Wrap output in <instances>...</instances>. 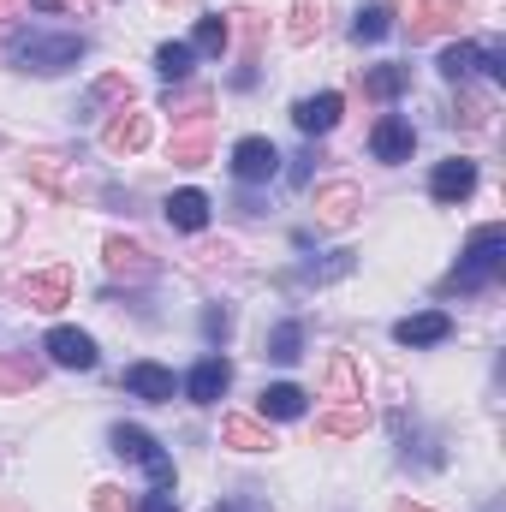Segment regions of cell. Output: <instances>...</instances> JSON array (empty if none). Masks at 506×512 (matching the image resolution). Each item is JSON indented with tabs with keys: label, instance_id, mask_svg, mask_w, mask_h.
I'll use <instances>...</instances> for the list:
<instances>
[{
	"label": "cell",
	"instance_id": "f546056e",
	"mask_svg": "<svg viewBox=\"0 0 506 512\" xmlns=\"http://www.w3.org/2000/svg\"><path fill=\"white\" fill-rule=\"evenodd\" d=\"M352 36H358V42H381V36H393V12H387V6H364V12L352 18Z\"/></svg>",
	"mask_w": 506,
	"mask_h": 512
},
{
	"label": "cell",
	"instance_id": "1f68e13d",
	"mask_svg": "<svg viewBox=\"0 0 506 512\" xmlns=\"http://www.w3.org/2000/svg\"><path fill=\"white\" fill-rule=\"evenodd\" d=\"M233 24H239V36H245V66H256V54H262V30H268V18H262V12H233Z\"/></svg>",
	"mask_w": 506,
	"mask_h": 512
},
{
	"label": "cell",
	"instance_id": "e0dca14e",
	"mask_svg": "<svg viewBox=\"0 0 506 512\" xmlns=\"http://www.w3.org/2000/svg\"><path fill=\"white\" fill-rule=\"evenodd\" d=\"M328 399L334 405H364V376H358V364L346 352L328 358Z\"/></svg>",
	"mask_w": 506,
	"mask_h": 512
},
{
	"label": "cell",
	"instance_id": "e575fe53",
	"mask_svg": "<svg viewBox=\"0 0 506 512\" xmlns=\"http://www.w3.org/2000/svg\"><path fill=\"white\" fill-rule=\"evenodd\" d=\"M96 512H137L126 501V489H114V483H102V489H96Z\"/></svg>",
	"mask_w": 506,
	"mask_h": 512
},
{
	"label": "cell",
	"instance_id": "4316f807",
	"mask_svg": "<svg viewBox=\"0 0 506 512\" xmlns=\"http://www.w3.org/2000/svg\"><path fill=\"white\" fill-rule=\"evenodd\" d=\"M477 42H453V48H441V78H453V84H471V72H477Z\"/></svg>",
	"mask_w": 506,
	"mask_h": 512
},
{
	"label": "cell",
	"instance_id": "cb8c5ba5",
	"mask_svg": "<svg viewBox=\"0 0 506 512\" xmlns=\"http://www.w3.org/2000/svg\"><path fill=\"white\" fill-rule=\"evenodd\" d=\"M322 24H328V0H298V6H292L286 36H292V42H316V36H322Z\"/></svg>",
	"mask_w": 506,
	"mask_h": 512
},
{
	"label": "cell",
	"instance_id": "f1b7e54d",
	"mask_svg": "<svg viewBox=\"0 0 506 512\" xmlns=\"http://www.w3.org/2000/svg\"><path fill=\"white\" fill-rule=\"evenodd\" d=\"M268 358H274V364H298V358H304V328H298V322H280V328L268 334Z\"/></svg>",
	"mask_w": 506,
	"mask_h": 512
},
{
	"label": "cell",
	"instance_id": "9a60e30c",
	"mask_svg": "<svg viewBox=\"0 0 506 512\" xmlns=\"http://www.w3.org/2000/svg\"><path fill=\"white\" fill-rule=\"evenodd\" d=\"M447 334H453L447 310H417V316H405V322L393 328V340H399V346H441Z\"/></svg>",
	"mask_w": 506,
	"mask_h": 512
},
{
	"label": "cell",
	"instance_id": "4fadbf2b",
	"mask_svg": "<svg viewBox=\"0 0 506 512\" xmlns=\"http://www.w3.org/2000/svg\"><path fill=\"white\" fill-rule=\"evenodd\" d=\"M102 256H108V268H114V274H126V280H155V268H161L155 256L137 245V239H120V233L102 245Z\"/></svg>",
	"mask_w": 506,
	"mask_h": 512
},
{
	"label": "cell",
	"instance_id": "44dd1931",
	"mask_svg": "<svg viewBox=\"0 0 506 512\" xmlns=\"http://www.w3.org/2000/svg\"><path fill=\"white\" fill-rule=\"evenodd\" d=\"M227 42H233V24L215 12V18H197V30H191V54H203V60H221L227 54Z\"/></svg>",
	"mask_w": 506,
	"mask_h": 512
},
{
	"label": "cell",
	"instance_id": "2e32d148",
	"mask_svg": "<svg viewBox=\"0 0 506 512\" xmlns=\"http://www.w3.org/2000/svg\"><path fill=\"white\" fill-rule=\"evenodd\" d=\"M173 370H161V364H126V393L137 399H149V405H167L173 399Z\"/></svg>",
	"mask_w": 506,
	"mask_h": 512
},
{
	"label": "cell",
	"instance_id": "d6a6232c",
	"mask_svg": "<svg viewBox=\"0 0 506 512\" xmlns=\"http://www.w3.org/2000/svg\"><path fill=\"white\" fill-rule=\"evenodd\" d=\"M102 102H126V108H131V84H126V78H96V90H90L84 114H96Z\"/></svg>",
	"mask_w": 506,
	"mask_h": 512
},
{
	"label": "cell",
	"instance_id": "7402d4cb",
	"mask_svg": "<svg viewBox=\"0 0 506 512\" xmlns=\"http://www.w3.org/2000/svg\"><path fill=\"white\" fill-rule=\"evenodd\" d=\"M209 155H215V143H209V120H197L191 131L173 137V161H179V167H203Z\"/></svg>",
	"mask_w": 506,
	"mask_h": 512
},
{
	"label": "cell",
	"instance_id": "d4e9b609",
	"mask_svg": "<svg viewBox=\"0 0 506 512\" xmlns=\"http://www.w3.org/2000/svg\"><path fill=\"white\" fill-rule=\"evenodd\" d=\"M364 423H370V411H364V405H340V411H328V417H316V429H322L328 441H346V435H364Z\"/></svg>",
	"mask_w": 506,
	"mask_h": 512
},
{
	"label": "cell",
	"instance_id": "8d00e7d4",
	"mask_svg": "<svg viewBox=\"0 0 506 512\" xmlns=\"http://www.w3.org/2000/svg\"><path fill=\"white\" fill-rule=\"evenodd\" d=\"M477 66H483L489 78H506V48H489V54H477Z\"/></svg>",
	"mask_w": 506,
	"mask_h": 512
},
{
	"label": "cell",
	"instance_id": "74e56055",
	"mask_svg": "<svg viewBox=\"0 0 506 512\" xmlns=\"http://www.w3.org/2000/svg\"><path fill=\"white\" fill-rule=\"evenodd\" d=\"M227 328H233L227 310H209V316H203V334H209V340H227Z\"/></svg>",
	"mask_w": 506,
	"mask_h": 512
},
{
	"label": "cell",
	"instance_id": "ffe728a7",
	"mask_svg": "<svg viewBox=\"0 0 506 512\" xmlns=\"http://www.w3.org/2000/svg\"><path fill=\"white\" fill-rule=\"evenodd\" d=\"M221 441L239 447V453H268V447H274L268 423H256V417H227V423H221Z\"/></svg>",
	"mask_w": 506,
	"mask_h": 512
},
{
	"label": "cell",
	"instance_id": "30bf717a",
	"mask_svg": "<svg viewBox=\"0 0 506 512\" xmlns=\"http://www.w3.org/2000/svg\"><path fill=\"white\" fill-rule=\"evenodd\" d=\"M340 96L334 90H322V96H304V102H292V126L304 131V137H322V131H334L340 126Z\"/></svg>",
	"mask_w": 506,
	"mask_h": 512
},
{
	"label": "cell",
	"instance_id": "f35d334b",
	"mask_svg": "<svg viewBox=\"0 0 506 512\" xmlns=\"http://www.w3.org/2000/svg\"><path fill=\"white\" fill-rule=\"evenodd\" d=\"M72 0H36V12H66Z\"/></svg>",
	"mask_w": 506,
	"mask_h": 512
},
{
	"label": "cell",
	"instance_id": "836d02e7",
	"mask_svg": "<svg viewBox=\"0 0 506 512\" xmlns=\"http://www.w3.org/2000/svg\"><path fill=\"white\" fill-rule=\"evenodd\" d=\"M340 274H352V251H334V262H322V268L310 262L304 268V280H340Z\"/></svg>",
	"mask_w": 506,
	"mask_h": 512
},
{
	"label": "cell",
	"instance_id": "6da1fadb",
	"mask_svg": "<svg viewBox=\"0 0 506 512\" xmlns=\"http://www.w3.org/2000/svg\"><path fill=\"white\" fill-rule=\"evenodd\" d=\"M6 54H12L18 72H42V78H54V72H66V66H78V60L90 54V42L72 36V30H18V36L6 42Z\"/></svg>",
	"mask_w": 506,
	"mask_h": 512
},
{
	"label": "cell",
	"instance_id": "9c48e42d",
	"mask_svg": "<svg viewBox=\"0 0 506 512\" xmlns=\"http://www.w3.org/2000/svg\"><path fill=\"white\" fill-rule=\"evenodd\" d=\"M18 298H24L30 310H60V304L72 298V268H48V274H30V280L18 286Z\"/></svg>",
	"mask_w": 506,
	"mask_h": 512
},
{
	"label": "cell",
	"instance_id": "8fae6325",
	"mask_svg": "<svg viewBox=\"0 0 506 512\" xmlns=\"http://www.w3.org/2000/svg\"><path fill=\"white\" fill-rule=\"evenodd\" d=\"M149 143V114H137V108H120L108 126H102V149L108 155H131V149H143Z\"/></svg>",
	"mask_w": 506,
	"mask_h": 512
},
{
	"label": "cell",
	"instance_id": "83f0119b",
	"mask_svg": "<svg viewBox=\"0 0 506 512\" xmlns=\"http://www.w3.org/2000/svg\"><path fill=\"white\" fill-rule=\"evenodd\" d=\"M42 382V364L24 352V358H0V393H24V387Z\"/></svg>",
	"mask_w": 506,
	"mask_h": 512
},
{
	"label": "cell",
	"instance_id": "d6986e66",
	"mask_svg": "<svg viewBox=\"0 0 506 512\" xmlns=\"http://www.w3.org/2000/svg\"><path fill=\"white\" fill-rule=\"evenodd\" d=\"M262 423L274 417V423H292V417H304V387H292V382H274V387H262Z\"/></svg>",
	"mask_w": 506,
	"mask_h": 512
},
{
	"label": "cell",
	"instance_id": "5bb4252c",
	"mask_svg": "<svg viewBox=\"0 0 506 512\" xmlns=\"http://www.w3.org/2000/svg\"><path fill=\"white\" fill-rule=\"evenodd\" d=\"M429 191H435V203H465L477 191V161H441Z\"/></svg>",
	"mask_w": 506,
	"mask_h": 512
},
{
	"label": "cell",
	"instance_id": "d590c367",
	"mask_svg": "<svg viewBox=\"0 0 506 512\" xmlns=\"http://www.w3.org/2000/svg\"><path fill=\"white\" fill-rule=\"evenodd\" d=\"M137 512H179V507H173V489H155V495H143V501H137Z\"/></svg>",
	"mask_w": 506,
	"mask_h": 512
},
{
	"label": "cell",
	"instance_id": "7a4b0ae2",
	"mask_svg": "<svg viewBox=\"0 0 506 512\" xmlns=\"http://www.w3.org/2000/svg\"><path fill=\"white\" fill-rule=\"evenodd\" d=\"M501 262H506V227H477L471 245H465V262L447 274L441 292H483L501 274Z\"/></svg>",
	"mask_w": 506,
	"mask_h": 512
},
{
	"label": "cell",
	"instance_id": "4dcf8cb0",
	"mask_svg": "<svg viewBox=\"0 0 506 512\" xmlns=\"http://www.w3.org/2000/svg\"><path fill=\"white\" fill-rule=\"evenodd\" d=\"M453 126H465V131H483V126H489V102H483V96H471V90H459V108H453Z\"/></svg>",
	"mask_w": 506,
	"mask_h": 512
},
{
	"label": "cell",
	"instance_id": "52a82bcc",
	"mask_svg": "<svg viewBox=\"0 0 506 512\" xmlns=\"http://www.w3.org/2000/svg\"><path fill=\"white\" fill-rule=\"evenodd\" d=\"M227 387H233V364H227L221 352H209V358L185 376V399H191V405H221Z\"/></svg>",
	"mask_w": 506,
	"mask_h": 512
},
{
	"label": "cell",
	"instance_id": "484cf974",
	"mask_svg": "<svg viewBox=\"0 0 506 512\" xmlns=\"http://www.w3.org/2000/svg\"><path fill=\"white\" fill-rule=\"evenodd\" d=\"M155 66H161L167 84H179V78H191L197 54H191V42H161V48H155Z\"/></svg>",
	"mask_w": 506,
	"mask_h": 512
},
{
	"label": "cell",
	"instance_id": "3957f363",
	"mask_svg": "<svg viewBox=\"0 0 506 512\" xmlns=\"http://www.w3.org/2000/svg\"><path fill=\"white\" fill-rule=\"evenodd\" d=\"M108 441H114V453H120V459H137V465L149 471V483H155V489H173V459L155 447V435H149V429H137V423H114V435H108Z\"/></svg>",
	"mask_w": 506,
	"mask_h": 512
},
{
	"label": "cell",
	"instance_id": "ab89813d",
	"mask_svg": "<svg viewBox=\"0 0 506 512\" xmlns=\"http://www.w3.org/2000/svg\"><path fill=\"white\" fill-rule=\"evenodd\" d=\"M215 512H256V507H251V501H221Z\"/></svg>",
	"mask_w": 506,
	"mask_h": 512
},
{
	"label": "cell",
	"instance_id": "b9f144b4",
	"mask_svg": "<svg viewBox=\"0 0 506 512\" xmlns=\"http://www.w3.org/2000/svg\"><path fill=\"white\" fill-rule=\"evenodd\" d=\"M18 12V0H0V18H12Z\"/></svg>",
	"mask_w": 506,
	"mask_h": 512
},
{
	"label": "cell",
	"instance_id": "ac0fdd59",
	"mask_svg": "<svg viewBox=\"0 0 506 512\" xmlns=\"http://www.w3.org/2000/svg\"><path fill=\"white\" fill-rule=\"evenodd\" d=\"M167 221H173L179 233H203V227H209V197H203V191H173V197H167Z\"/></svg>",
	"mask_w": 506,
	"mask_h": 512
},
{
	"label": "cell",
	"instance_id": "8992f818",
	"mask_svg": "<svg viewBox=\"0 0 506 512\" xmlns=\"http://www.w3.org/2000/svg\"><path fill=\"white\" fill-rule=\"evenodd\" d=\"M233 173H239L245 185L274 179V173H280V149H274L268 137H239V143H233Z\"/></svg>",
	"mask_w": 506,
	"mask_h": 512
},
{
	"label": "cell",
	"instance_id": "7bdbcfd3",
	"mask_svg": "<svg viewBox=\"0 0 506 512\" xmlns=\"http://www.w3.org/2000/svg\"><path fill=\"white\" fill-rule=\"evenodd\" d=\"M167 6H173V0H167Z\"/></svg>",
	"mask_w": 506,
	"mask_h": 512
},
{
	"label": "cell",
	"instance_id": "7c38bea8",
	"mask_svg": "<svg viewBox=\"0 0 506 512\" xmlns=\"http://www.w3.org/2000/svg\"><path fill=\"white\" fill-rule=\"evenodd\" d=\"M358 209H364L358 185H322V191H316V221H322V227H352Z\"/></svg>",
	"mask_w": 506,
	"mask_h": 512
},
{
	"label": "cell",
	"instance_id": "60d3db41",
	"mask_svg": "<svg viewBox=\"0 0 506 512\" xmlns=\"http://www.w3.org/2000/svg\"><path fill=\"white\" fill-rule=\"evenodd\" d=\"M393 512H435V507H423V501H399Z\"/></svg>",
	"mask_w": 506,
	"mask_h": 512
},
{
	"label": "cell",
	"instance_id": "277c9868",
	"mask_svg": "<svg viewBox=\"0 0 506 512\" xmlns=\"http://www.w3.org/2000/svg\"><path fill=\"white\" fill-rule=\"evenodd\" d=\"M411 149H417V131H411V120L381 114L376 126H370V155H376V161L399 167V161H411Z\"/></svg>",
	"mask_w": 506,
	"mask_h": 512
},
{
	"label": "cell",
	"instance_id": "5b68a950",
	"mask_svg": "<svg viewBox=\"0 0 506 512\" xmlns=\"http://www.w3.org/2000/svg\"><path fill=\"white\" fill-rule=\"evenodd\" d=\"M459 24H465V6L459 0H411V18H405L411 42L441 36V30H459Z\"/></svg>",
	"mask_w": 506,
	"mask_h": 512
},
{
	"label": "cell",
	"instance_id": "603a6c76",
	"mask_svg": "<svg viewBox=\"0 0 506 512\" xmlns=\"http://www.w3.org/2000/svg\"><path fill=\"white\" fill-rule=\"evenodd\" d=\"M399 90H411V66H370V72H364V96L393 102Z\"/></svg>",
	"mask_w": 506,
	"mask_h": 512
},
{
	"label": "cell",
	"instance_id": "ba28073f",
	"mask_svg": "<svg viewBox=\"0 0 506 512\" xmlns=\"http://www.w3.org/2000/svg\"><path fill=\"white\" fill-rule=\"evenodd\" d=\"M42 352H48L60 370H96V340H90L84 328H54Z\"/></svg>",
	"mask_w": 506,
	"mask_h": 512
}]
</instances>
